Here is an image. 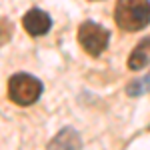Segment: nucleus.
Here are the masks:
<instances>
[{"label":"nucleus","mask_w":150,"mask_h":150,"mask_svg":"<svg viewBox=\"0 0 150 150\" xmlns=\"http://www.w3.org/2000/svg\"><path fill=\"white\" fill-rule=\"evenodd\" d=\"M114 20L126 32H138L150 24V0H116Z\"/></svg>","instance_id":"f257e3e1"},{"label":"nucleus","mask_w":150,"mask_h":150,"mask_svg":"<svg viewBox=\"0 0 150 150\" xmlns=\"http://www.w3.org/2000/svg\"><path fill=\"white\" fill-rule=\"evenodd\" d=\"M108 40L110 32L96 22H84L78 28V42L84 48V52H88L90 56H100L108 48Z\"/></svg>","instance_id":"7ed1b4c3"},{"label":"nucleus","mask_w":150,"mask_h":150,"mask_svg":"<svg viewBox=\"0 0 150 150\" xmlns=\"http://www.w3.org/2000/svg\"><path fill=\"white\" fill-rule=\"evenodd\" d=\"M22 26L30 36H44L48 30H50L52 20H50V16H48L44 10H40V8H30V10L22 16Z\"/></svg>","instance_id":"20e7f679"},{"label":"nucleus","mask_w":150,"mask_h":150,"mask_svg":"<svg viewBox=\"0 0 150 150\" xmlns=\"http://www.w3.org/2000/svg\"><path fill=\"white\" fill-rule=\"evenodd\" d=\"M80 148H82L80 134L74 128L60 130L56 136L50 140V144H48V150H80Z\"/></svg>","instance_id":"39448f33"},{"label":"nucleus","mask_w":150,"mask_h":150,"mask_svg":"<svg viewBox=\"0 0 150 150\" xmlns=\"http://www.w3.org/2000/svg\"><path fill=\"white\" fill-rule=\"evenodd\" d=\"M12 38V24L6 18H0V46H4L6 42H10Z\"/></svg>","instance_id":"0eeeda50"},{"label":"nucleus","mask_w":150,"mask_h":150,"mask_svg":"<svg viewBox=\"0 0 150 150\" xmlns=\"http://www.w3.org/2000/svg\"><path fill=\"white\" fill-rule=\"evenodd\" d=\"M150 64V36L142 38L134 50L128 56V68L130 70H142Z\"/></svg>","instance_id":"423d86ee"},{"label":"nucleus","mask_w":150,"mask_h":150,"mask_svg":"<svg viewBox=\"0 0 150 150\" xmlns=\"http://www.w3.org/2000/svg\"><path fill=\"white\" fill-rule=\"evenodd\" d=\"M44 90L42 82L32 74L16 72L8 80V98L18 106H30L34 104Z\"/></svg>","instance_id":"f03ea898"}]
</instances>
